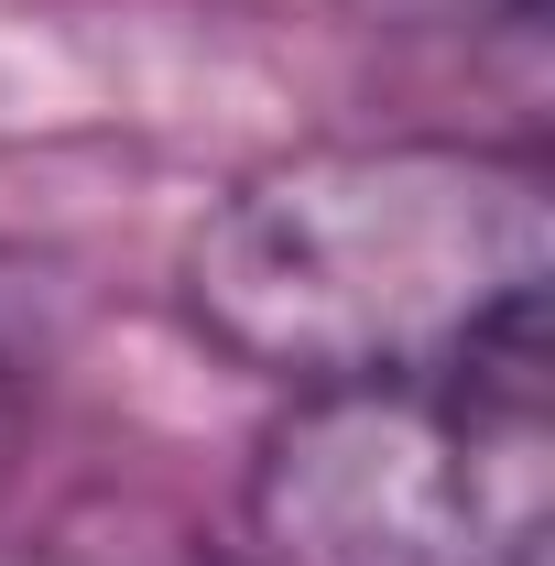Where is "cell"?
<instances>
[{
  "mask_svg": "<svg viewBox=\"0 0 555 566\" xmlns=\"http://www.w3.org/2000/svg\"><path fill=\"white\" fill-rule=\"evenodd\" d=\"M186 316L273 392L545 359L555 175L534 142L359 132L251 164L186 229Z\"/></svg>",
  "mask_w": 555,
  "mask_h": 566,
  "instance_id": "cell-1",
  "label": "cell"
},
{
  "mask_svg": "<svg viewBox=\"0 0 555 566\" xmlns=\"http://www.w3.org/2000/svg\"><path fill=\"white\" fill-rule=\"evenodd\" d=\"M425 11H447V22L469 11V22H512V33H534V22H545V0H425Z\"/></svg>",
  "mask_w": 555,
  "mask_h": 566,
  "instance_id": "cell-3",
  "label": "cell"
},
{
  "mask_svg": "<svg viewBox=\"0 0 555 566\" xmlns=\"http://www.w3.org/2000/svg\"><path fill=\"white\" fill-rule=\"evenodd\" d=\"M11 436H22V415H11V381H0V480H11Z\"/></svg>",
  "mask_w": 555,
  "mask_h": 566,
  "instance_id": "cell-4",
  "label": "cell"
},
{
  "mask_svg": "<svg viewBox=\"0 0 555 566\" xmlns=\"http://www.w3.org/2000/svg\"><path fill=\"white\" fill-rule=\"evenodd\" d=\"M251 566H545V359L458 381L283 392L240 480Z\"/></svg>",
  "mask_w": 555,
  "mask_h": 566,
  "instance_id": "cell-2",
  "label": "cell"
}]
</instances>
